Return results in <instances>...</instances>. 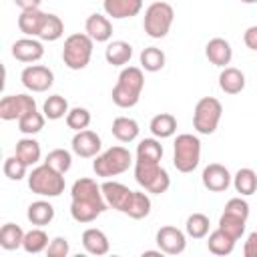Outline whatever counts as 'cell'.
Returning <instances> with one entry per match:
<instances>
[{"mask_svg":"<svg viewBox=\"0 0 257 257\" xmlns=\"http://www.w3.org/2000/svg\"><path fill=\"white\" fill-rule=\"evenodd\" d=\"M100 189H102V195H104V201L108 203V207H112L120 213L126 211L128 201L133 197V191L126 185H122L118 181H104L100 185Z\"/></svg>","mask_w":257,"mask_h":257,"instance_id":"obj_15","label":"cell"},{"mask_svg":"<svg viewBox=\"0 0 257 257\" xmlns=\"http://www.w3.org/2000/svg\"><path fill=\"white\" fill-rule=\"evenodd\" d=\"M64 118H66V126L72 128L74 133L88 128V124H90V120H92L90 110L84 108V106H74V108H70Z\"/></svg>","mask_w":257,"mask_h":257,"instance_id":"obj_41","label":"cell"},{"mask_svg":"<svg viewBox=\"0 0 257 257\" xmlns=\"http://www.w3.org/2000/svg\"><path fill=\"white\" fill-rule=\"evenodd\" d=\"M175 20V10L169 2H153L151 6H147L145 10V18H143V28L147 32V36L151 38H165L173 26Z\"/></svg>","mask_w":257,"mask_h":257,"instance_id":"obj_8","label":"cell"},{"mask_svg":"<svg viewBox=\"0 0 257 257\" xmlns=\"http://www.w3.org/2000/svg\"><path fill=\"white\" fill-rule=\"evenodd\" d=\"M14 155H16L18 159H22L28 167H34V165L40 161V157H42L40 143H38L36 139H32V137H24V139H20V141L16 143Z\"/></svg>","mask_w":257,"mask_h":257,"instance_id":"obj_25","label":"cell"},{"mask_svg":"<svg viewBox=\"0 0 257 257\" xmlns=\"http://www.w3.org/2000/svg\"><path fill=\"white\" fill-rule=\"evenodd\" d=\"M62 34H64V22L60 20V16L46 12V18H44V22H42V28H40L38 38L44 40V42H54V40H58Z\"/></svg>","mask_w":257,"mask_h":257,"instance_id":"obj_34","label":"cell"},{"mask_svg":"<svg viewBox=\"0 0 257 257\" xmlns=\"http://www.w3.org/2000/svg\"><path fill=\"white\" fill-rule=\"evenodd\" d=\"M139 60H141V68L143 70H147V72H159V70H163V66L167 62V56H165V52L161 48L147 46V48H143Z\"/></svg>","mask_w":257,"mask_h":257,"instance_id":"obj_30","label":"cell"},{"mask_svg":"<svg viewBox=\"0 0 257 257\" xmlns=\"http://www.w3.org/2000/svg\"><path fill=\"white\" fill-rule=\"evenodd\" d=\"M223 104L215 96H203L195 104L193 112V126L199 135H213L221 122Z\"/></svg>","mask_w":257,"mask_h":257,"instance_id":"obj_9","label":"cell"},{"mask_svg":"<svg viewBox=\"0 0 257 257\" xmlns=\"http://www.w3.org/2000/svg\"><path fill=\"white\" fill-rule=\"evenodd\" d=\"M70 147H72V153L80 159H94L100 149H102V141L100 137L90 131V128H84V131H78L74 133L72 141H70Z\"/></svg>","mask_w":257,"mask_h":257,"instance_id":"obj_13","label":"cell"},{"mask_svg":"<svg viewBox=\"0 0 257 257\" xmlns=\"http://www.w3.org/2000/svg\"><path fill=\"white\" fill-rule=\"evenodd\" d=\"M36 110V100L30 94H6L0 100V118L2 120H18L24 114Z\"/></svg>","mask_w":257,"mask_h":257,"instance_id":"obj_10","label":"cell"},{"mask_svg":"<svg viewBox=\"0 0 257 257\" xmlns=\"http://www.w3.org/2000/svg\"><path fill=\"white\" fill-rule=\"evenodd\" d=\"M44 163H46L48 167H52L54 171H58V173L64 175V173H68L70 167H72V155H70V151H66V149H52V151L46 155Z\"/></svg>","mask_w":257,"mask_h":257,"instance_id":"obj_39","label":"cell"},{"mask_svg":"<svg viewBox=\"0 0 257 257\" xmlns=\"http://www.w3.org/2000/svg\"><path fill=\"white\" fill-rule=\"evenodd\" d=\"M133 165V155L128 149L116 145L106 149L104 153H98L92 161V171L96 177H116L122 175L124 171H128V167Z\"/></svg>","mask_w":257,"mask_h":257,"instance_id":"obj_5","label":"cell"},{"mask_svg":"<svg viewBox=\"0 0 257 257\" xmlns=\"http://www.w3.org/2000/svg\"><path fill=\"white\" fill-rule=\"evenodd\" d=\"M68 110H70L68 108V100L64 96H60V94H50L42 104V112H44V116L48 120H58V118L66 116Z\"/></svg>","mask_w":257,"mask_h":257,"instance_id":"obj_35","label":"cell"},{"mask_svg":"<svg viewBox=\"0 0 257 257\" xmlns=\"http://www.w3.org/2000/svg\"><path fill=\"white\" fill-rule=\"evenodd\" d=\"M82 247H84L86 253L100 257V255H106L108 253L110 243H108V237L104 235V231H100L96 227H88L82 233Z\"/></svg>","mask_w":257,"mask_h":257,"instance_id":"obj_20","label":"cell"},{"mask_svg":"<svg viewBox=\"0 0 257 257\" xmlns=\"http://www.w3.org/2000/svg\"><path fill=\"white\" fill-rule=\"evenodd\" d=\"M135 181L153 195H163L171 187L169 173L161 167V163L155 161H135Z\"/></svg>","mask_w":257,"mask_h":257,"instance_id":"obj_6","label":"cell"},{"mask_svg":"<svg viewBox=\"0 0 257 257\" xmlns=\"http://www.w3.org/2000/svg\"><path fill=\"white\" fill-rule=\"evenodd\" d=\"M137 159L161 163V159H163V145H161V141H157V137L155 139H143L137 145Z\"/></svg>","mask_w":257,"mask_h":257,"instance_id":"obj_37","label":"cell"},{"mask_svg":"<svg viewBox=\"0 0 257 257\" xmlns=\"http://www.w3.org/2000/svg\"><path fill=\"white\" fill-rule=\"evenodd\" d=\"M24 241V231L20 225L16 223H6L0 229V247L6 251H14L18 247H22Z\"/></svg>","mask_w":257,"mask_h":257,"instance_id":"obj_32","label":"cell"},{"mask_svg":"<svg viewBox=\"0 0 257 257\" xmlns=\"http://www.w3.org/2000/svg\"><path fill=\"white\" fill-rule=\"evenodd\" d=\"M68 253H70V245L66 237H54L46 247L48 257H66Z\"/></svg>","mask_w":257,"mask_h":257,"instance_id":"obj_44","label":"cell"},{"mask_svg":"<svg viewBox=\"0 0 257 257\" xmlns=\"http://www.w3.org/2000/svg\"><path fill=\"white\" fill-rule=\"evenodd\" d=\"M209 217L203 213H193L185 221V233L193 239H203L209 235Z\"/></svg>","mask_w":257,"mask_h":257,"instance_id":"obj_36","label":"cell"},{"mask_svg":"<svg viewBox=\"0 0 257 257\" xmlns=\"http://www.w3.org/2000/svg\"><path fill=\"white\" fill-rule=\"evenodd\" d=\"M84 32L94 42H108L112 36V22L104 14H90L84 22Z\"/></svg>","mask_w":257,"mask_h":257,"instance_id":"obj_18","label":"cell"},{"mask_svg":"<svg viewBox=\"0 0 257 257\" xmlns=\"http://www.w3.org/2000/svg\"><path fill=\"white\" fill-rule=\"evenodd\" d=\"M26 217L32 225L36 227H44L48 225L52 219H54V207L48 203V201H34L28 205V211H26Z\"/></svg>","mask_w":257,"mask_h":257,"instance_id":"obj_27","label":"cell"},{"mask_svg":"<svg viewBox=\"0 0 257 257\" xmlns=\"http://www.w3.org/2000/svg\"><path fill=\"white\" fill-rule=\"evenodd\" d=\"M205 56L209 58L211 64L225 68L233 58V48L225 38H211L205 46Z\"/></svg>","mask_w":257,"mask_h":257,"instance_id":"obj_19","label":"cell"},{"mask_svg":"<svg viewBox=\"0 0 257 257\" xmlns=\"http://www.w3.org/2000/svg\"><path fill=\"white\" fill-rule=\"evenodd\" d=\"M243 42L249 50H255L257 52V26H249L245 32H243Z\"/></svg>","mask_w":257,"mask_h":257,"instance_id":"obj_46","label":"cell"},{"mask_svg":"<svg viewBox=\"0 0 257 257\" xmlns=\"http://www.w3.org/2000/svg\"><path fill=\"white\" fill-rule=\"evenodd\" d=\"M153 137L157 139H169L177 133V118L171 114V112H159L151 118V124H149Z\"/></svg>","mask_w":257,"mask_h":257,"instance_id":"obj_26","label":"cell"},{"mask_svg":"<svg viewBox=\"0 0 257 257\" xmlns=\"http://www.w3.org/2000/svg\"><path fill=\"white\" fill-rule=\"evenodd\" d=\"M243 255L245 257H257V231L249 233V237L243 245Z\"/></svg>","mask_w":257,"mask_h":257,"instance_id":"obj_45","label":"cell"},{"mask_svg":"<svg viewBox=\"0 0 257 257\" xmlns=\"http://www.w3.org/2000/svg\"><path fill=\"white\" fill-rule=\"evenodd\" d=\"M110 131H112V137L116 141H120V143H133L139 137V131L141 128H139V122L135 118H131V116H116L112 120Z\"/></svg>","mask_w":257,"mask_h":257,"instance_id":"obj_24","label":"cell"},{"mask_svg":"<svg viewBox=\"0 0 257 257\" xmlns=\"http://www.w3.org/2000/svg\"><path fill=\"white\" fill-rule=\"evenodd\" d=\"M48 247V235L42 227H36V229H30L28 233H24V241H22V249L30 255H36V253H42L46 251Z\"/></svg>","mask_w":257,"mask_h":257,"instance_id":"obj_33","label":"cell"},{"mask_svg":"<svg viewBox=\"0 0 257 257\" xmlns=\"http://www.w3.org/2000/svg\"><path fill=\"white\" fill-rule=\"evenodd\" d=\"M241 2H243V4H255L257 0H241Z\"/></svg>","mask_w":257,"mask_h":257,"instance_id":"obj_48","label":"cell"},{"mask_svg":"<svg viewBox=\"0 0 257 257\" xmlns=\"http://www.w3.org/2000/svg\"><path fill=\"white\" fill-rule=\"evenodd\" d=\"M145 88V74L139 66H124L118 74V80L110 92L112 102L118 108H133L141 100V92Z\"/></svg>","mask_w":257,"mask_h":257,"instance_id":"obj_2","label":"cell"},{"mask_svg":"<svg viewBox=\"0 0 257 257\" xmlns=\"http://www.w3.org/2000/svg\"><path fill=\"white\" fill-rule=\"evenodd\" d=\"M12 56L18 60V62H38L42 56H44V46L40 40L32 38V36H26V38H20L12 44Z\"/></svg>","mask_w":257,"mask_h":257,"instance_id":"obj_16","label":"cell"},{"mask_svg":"<svg viewBox=\"0 0 257 257\" xmlns=\"http://www.w3.org/2000/svg\"><path fill=\"white\" fill-rule=\"evenodd\" d=\"M44 120H46L44 112L32 110V112L24 114L22 118H18V131L22 135H30L32 137V135H36V133H40L44 128Z\"/></svg>","mask_w":257,"mask_h":257,"instance_id":"obj_40","label":"cell"},{"mask_svg":"<svg viewBox=\"0 0 257 257\" xmlns=\"http://www.w3.org/2000/svg\"><path fill=\"white\" fill-rule=\"evenodd\" d=\"M26 171H28V165L22 159H18L16 155H12L4 161V175L10 181H22L26 177Z\"/></svg>","mask_w":257,"mask_h":257,"instance_id":"obj_42","label":"cell"},{"mask_svg":"<svg viewBox=\"0 0 257 257\" xmlns=\"http://www.w3.org/2000/svg\"><path fill=\"white\" fill-rule=\"evenodd\" d=\"M14 4L20 10H30V8H40L42 0H14Z\"/></svg>","mask_w":257,"mask_h":257,"instance_id":"obj_47","label":"cell"},{"mask_svg":"<svg viewBox=\"0 0 257 257\" xmlns=\"http://www.w3.org/2000/svg\"><path fill=\"white\" fill-rule=\"evenodd\" d=\"M151 197L143 191H133V197L128 201V207L124 211V215H128L131 219H145L151 213Z\"/></svg>","mask_w":257,"mask_h":257,"instance_id":"obj_31","label":"cell"},{"mask_svg":"<svg viewBox=\"0 0 257 257\" xmlns=\"http://www.w3.org/2000/svg\"><path fill=\"white\" fill-rule=\"evenodd\" d=\"M92 46L94 40L86 32H74L64 40L62 46V62L70 70H82L88 66L92 58Z\"/></svg>","mask_w":257,"mask_h":257,"instance_id":"obj_4","label":"cell"},{"mask_svg":"<svg viewBox=\"0 0 257 257\" xmlns=\"http://www.w3.org/2000/svg\"><path fill=\"white\" fill-rule=\"evenodd\" d=\"M104 58L112 66H124L133 58V46L124 40H112L104 48Z\"/></svg>","mask_w":257,"mask_h":257,"instance_id":"obj_23","label":"cell"},{"mask_svg":"<svg viewBox=\"0 0 257 257\" xmlns=\"http://www.w3.org/2000/svg\"><path fill=\"white\" fill-rule=\"evenodd\" d=\"M219 88L225 94H239L245 88V74L235 66H225L219 74Z\"/></svg>","mask_w":257,"mask_h":257,"instance_id":"obj_22","label":"cell"},{"mask_svg":"<svg viewBox=\"0 0 257 257\" xmlns=\"http://www.w3.org/2000/svg\"><path fill=\"white\" fill-rule=\"evenodd\" d=\"M104 14L122 20V18H133L143 10V0H102Z\"/></svg>","mask_w":257,"mask_h":257,"instance_id":"obj_17","label":"cell"},{"mask_svg":"<svg viewBox=\"0 0 257 257\" xmlns=\"http://www.w3.org/2000/svg\"><path fill=\"white\" fill-rule=\"evenodd\" d=\"M46 18V12H42L40 8H30V10H22L20 16H18V28L22 34L26 36H38L40 34V28H42V22Z\"/></svg>","mask_w":257,"mask_h":257,"instance_id":"obj_21","label":"cell"},{"mask_svg":"<svg viewBox=\"0 0 257 257\" xmlns=\"http://www.w3.org/2000/svg\"><path fill=\"white\" fill-rule=\"evenodd\" d=\"M201 181H203V187L211 193H223L231 187L233 183V175L229 173L227 167L219 165V163H211L203 169V175H201Z\"/></svg>","mask_w":257,"mask_h":257,"instance_id":"obj_14","label":"cell"},{"mask_svg":"<svg viewBox=\"0 0 257 257\" xmlns=\"http://www.w3.org/2000/svg\"><path fill=\"white\" fill-rule=\"evenodd\" d=\"M70 199V217L76 223H92L108 207L100 185L90 177H80L72 183Z\"/></svg>","mask_w":257,"mask_h":257,"instance_id":"obj_1","label":"cell"},{"mask_svg":"<svg viewBox=\"0 0 257 257\" xmlns=\"http://www.w3.org/2000/svg\"><path fill=\"white\" fill-rule=\"evenodd\" d=\"M155 241H157L159 249L163 253H167V255H181L185 251V247H187V235L181 229L173 227V225L161 227L157 231Z\"/></svg>","mask_w":257,"mask_h":257,"instance_id":"obj_12","label":"cell"},{"mask_svg":"<svg viewBox=\"0 0 257 257\" xmlns=\"http://www.w3.org/2000/svg\"><path fill=\"white\" fill-rule=\"evenodd\" d=\"M225 213L235 215V217H241V219L247 221V219H249V203H247L245 199H241V197H233V199L227 201Z\"/></svg>","mask_w":257,"mask_h":257,"instance_id":"obj_43","label":"cell"},{"mask_svg":"<svg viewBox=\"0 0 257 257\" xmlns=\"http://www.w3.org/2000/svg\"><path fill=\"white\" fill-rule=\"evenodd\" d=\"M207 249H209L213 255H231L233 249H235V239H231L225 231H221V229L217 227L213 233H209Z\"/></svg>","mask_w":257,"mask_h":257,"instance_id":"obj_29","label":"cell"},{"mask_svg":"<svg viewBox=\"0 0 257 257\" xmlns=\"http://www.w3.org/2000/svg\"><path fill=\"white\" fill-rule=\"evenodd\" d=\"M64 175L48 167L46 163L34 167L28 175V189L38 197H58L64 193Z\"/></svg>","mask_w":257,"mask_h":257,"instance_id":"obj_3","label":"cell"},{"mask_svg":"<svg viewBox=\"0 0 257 257\" xmlns=\"http://www.w3.org/2000/svg\"><path fill=\"white\" fill-rule=\"evenodd\" d=\"M245 219H241V217H235V215H229V213H225L223 211V215L219 217V229L221 231H225L231 239H235V241H239L241 237H243V233H245Z\"/></svg>","mask_w":257,"mask_h":257,"instance_id":"obj_38","label":"cell"},{"mask_svg":"<svg viewBox=\"0 0 257 257\" xmlns=\"http://www.w3.org/2000/svg\"><path fill=\"white\" fill-rule=\"evenodd\" d=\"M233 187L235 191L241 195V197H249L257 191V173L249 167H243L239 169L235 175H233Z\"/></svg>","mask_w":257,"mask_h":257,"instance_id":"obj_28","label":"cell"},{"mask_svg":"<svg viewBox=\"0 0 257 257\" xmlns=\"http://www.w3.org/2000/svg\"><path fill=\"white\" fill-rule=\"evenodd\" d=\"M201 161V141L191 133L177 135L173 145V165L179 173H193Z\"/></svg>","mask_w":257,"mask_h":257,"instance_id":"obj_7","label":"cell"},{"mask_svg":"<svg viewBox=\"0 0 257 257\" xmlns=\"http://www.w3.org/2000/svg\"><path fill=\"white\" fill-rule=\"evenodd\" d=\"M20 82L30 92H46L54 84V72L44 64H28L20 72Z\"/></svg>","mask_w":257,"mask_h":257,"instance_id":"obj_11","label":"cell"}]
</instances>
